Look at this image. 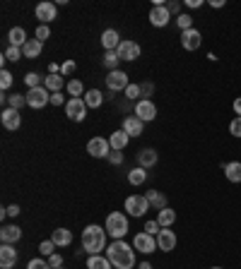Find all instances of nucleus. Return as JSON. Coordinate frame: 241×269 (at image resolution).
Segmentation results:
<instances>
[{"label":"nucleus","instance_id":"obj_1","mask_svg":"<svg viewBox=\"0 0 241 269\" xmlns=\"http://www.w3.org/2000/svg\"><path fill=\"white\" fill-rule=\"evenodd\" d=\"M106 257L116 269H133L135 267V248L130 250L128 243L123 240H113L111 248L106 250Z\"/></svg>","mask_w":241,"mask_h":269},{"label":"nucleus","instance_id":"obj_2","mask_svg":"<svg viewBox=\"0 0 241 269\" xmlns=\"http://www.w3.org/2000/svg\"><path fill=\"white\" fill-rule=\"evenodd\" d=\"M106 229H102V226H87V229L82 231V250L89 255H99L102 250L106 248Z\"/></svg>","mask_w":241,"mask_h":269},{"label":"nucleus","instance_id":"obj_3","mask_svg":"<svg viewBox=\"0 0 241 269\" xmlns=\"http://www.w3.org/2000/svg\"><path fill=\"white\" fill-rule=\"evenodd\" d=\"M106 233L111 238H116V240H120V238L128 233V216L123 212H111L109 214V219H106Z\"/></svg>","mask_w":241,"mask_h":269},{"label":"nucleus","instance_id":"obj_4","mask_svg":"<svg viewBox=\"0 0 241 269\" xmlns=\"http://www.w3.org/2000/svg\"><path fill=\"white\" fill-rule=\"evenodd\" d=\"M24 96H27V106H29V108H36V111H39V108H44L46 103H51V92H48L46 87L29 89Z\"/></svg>","mask_w":241,"mask_h":269},{"label":"nucleus","instance_id":"obj_5","mask_svg":"<svg viewBox=\"0 0 241 269\" xmlns=\"http://www.w3.org/2000/svg\"><path fill=\"white\" fill-rule=\"evenodd\" d=\"M65 116L75 123H82L85 116H87V103L85 99H70V101L65 103Z\"/></svg>","mask_w":241,"mask_h":269},{"label":"nucleus","instance_id":"obj_6","mask_svg":"<svg viewBox=\"0 0 241 269\" xmlns=\"http://www.w3.org/2000/svg\"><path fill=\"white\" fill-rule=\"evenodd\" d=\"M133 248H135L137 253H145V255H150V253H154V250H159L157 248V238L154 236H150V233H137L135 238H133Z\"/></svg>","mask_w":241,"mask_h":269},{"label":"nucleus","instance_id":"obj_7","mask_svg":"<svg viewBox=\"0 0 241 269\" xmlns=\"http://www.w3.org/2000/svg\"><path fill=\"white\" fill-rule=\"evenodd\" d=\"M147 209H150V202H147L145 195H130V197L126 199V212H128L130 216H143Z\"/></svg>","mask_w":241,"mask_h":269},{"label":"nucleus","instance_id":"obj_8","mask_svg":"<svg viewBox=\"0 0 241 269\" xmlns=\"http://www.w3.org/2000/svg\"><path fill=\"white\" fill-rule=\"evenodd\" d=\"M109 151H111V144H109L106 137H92L87 142V154H92L94 159L109 156Z\"/></svg>","mask_w":241,"mask_h":269},{"label":"nucleus","instance_id":"obj_9","mask_svg":"<svg viewBox=\"0 0 241 269\" xmlns=\"http://www.w3.org/2000/svg\"><path fill=\"white\" fill-rule=\"evenodd\" d=\"M135 116L143 123H152L154 118H157V106H154L150 99H140V101L135 103Z\"/></svg>","mask_w":241,"mask_h":269},{"label":"nucleus","instance_id":"obj_10","mask_svg":"<svg viewBox=\"0 0 241 269\" xmlns=\"http://www.w3.org/2000/svg\"><path fill=\"white\" fill-rule=\"evenodd\" d=\"M118 60H137L140 58V43L135 41H120V46L116 48Z\"/></svg>","mask_w":241,"mask_h":269},{"label":"nucleus","instance_id":"obj_11","mask_svg":"<svg viewBox=\"0 0 241 269\" xmlns=\"http://www.w3.org/2000/svg\"><path fill=\"white\" fill-rule=\"evenodd\" d=\"M128 75L123 70H113L109 72V77H106V87L111 89V92H126L128 89Z\"/></svg>","mask_w":241,"mask_h":269},{"label":"nucleus","instance_id":"obj_12","mask_svg":"<svg viewBox=\"0 0 241 269\" xmlns=\"http://www.w3.org/2000/svg\"><path fill=\"white\" fill-rule=\"evenodd\" d=\"M34 15H36V19H39L41 24H48L53 22L58 15V8L53 5V3H48V0H44V3H39L36 5V10H34Z\"/></svg>","mask_w":241,"mask_h":269},{"label":"nucleus","instance_id":"obj_13","mask_svg":"<svg viewBox=\"0 0 241 269\" xmlns=\"http://www.w3.org/2000/svg\"><path fill=\"white\" fill-rule=\"evenodd\" d=\"M157 248L164 250V253H171L174 248H176V233L171 229H162L157 233Z\"/></svg>","mask_w":241,"mask_h":269},{"label":"nucleus","instance_id":"obj_14","mask_svg":"<svg viewBox=\"0 0 241 269\" xmlns=\"http://www.w3.org/2000/svg\"><path fill=\"white\" fill-rule=\"evenodd\" d=\"M203 43V34L198 29H188V32H181V46L186 51H198Z\"/></svg>","mask_w":241,"mask_h":269},{"label":"nucleus","instance_id":"obj_15","mask_svg":"<svg viewBox=\"0 0 241 269\" xmlns=\"http://www.w3.org/2000/svg\"><path fill=\"white\" fill-rule=\"evenodd\" d=\"M0 120H3V127L10 130V132L19 130V125H22V116H19V111H15V108H5L3 116H0Z\"/></svg>","mask_w":241,"mask_h":269},{"label":"nucleus","instance_id":"obj_16","mask_svg":"<svg viewBox=\"0 0 241 269\" xmlns=\"http://www.w3.org/2000/svg\"><path fill=\"white\" fill-rule=\"evenodd\" d=\"M169 19H171V12L167 10V5H154L150 10V24L152 27H167Z\"/></svg>","mask_w":241,"mask_h":269},{"label":"nucleus","instance_id":"obj_17","mask_svg":"<svg viewBox=\"0 0 241 269\" xmlns=\"http://www.w3.org/2000/svg\"><path fill=\"white\" fill-rule=\"evenodd\" d=\"M15 264H17V250H15V245L3 243V248H0V269H12Z\"/></svg>","mask_w":241,"mask_h":269},{"label":"nucleus","instance_id":"obj_18","mask_svg":"<svg viewBox=\"0 0 241 269\" xmlns=\"http://www.w3.org/2000/svg\"><path fill=\"white\" fill-rule=\"evenodd\" d=\"M143 127H145V123L137 118V116H128V118L123 120V127H120V130L128 134V137H140V134H143Z\"/></svg>","mask_w":241,"mask_h":269},{"label":"nucleus","instance_id":"obj_19","mask_svg":"<svg viewBox=\"0 0 241 269\" xmlns=\"http://www.w3.org/2000/svg\"><path fill=\"white\" fill-rule=\"evenodd\" d=\"M19 238H22V229L19 226H3L0 229V240L8 243V245H15Z\"/></svg>","mask_w":241,"mask_h":269},{"label":"nucleus","instance_id":"obj_20","mask_svg":"<svg viewBox=\"0 0 241 269\" xmlns=\"http://www.w3.org/2000/svg\"><path fill=\"white\" fill-rule=\"evenodd\" d=\"M120 36H118V32L116 29H106L104 34H102V46L106 48V51H116V48L120 46Z\"/></svg>","mask_w":241,"mask_h":269},{"label":"nucleus","instance_id":"obj_21","mask_svg":"<svg viewBox=\"0 0 241 269\" xmlns=\"http://www.w3.org/2000/svg\"><path fill=\"white\" fill-rule=\"evenodd\" d=\"M222 171H225V175H227V181L229 183H241V161L222 164Z\"/></svg>","mask_w":241,"mask_h":269},{"label":"nucleus","instance_id":"obj_22","mask_svg":"<svg viewBox=\"0 0 241 269\" xmlns=\"http://www.w3.org/2000/svg\"><path fill=\"white\" fill-rule=\"evenodd\" d=\"M157 221H159L162 229H171L174 221H176V212H174L171 207H164V209H159V214H157Z\"/></svg>","mask_w":241,"mask_h":269},{"label":"nucleus","instance_id":"obj_23","mask_svg":"<svg viewBox=\"0 0 241 269\" xmlns=\"http://www.w3.org/2000/svg\"><path fill=\"white\" fill-rule=\"evenodd\" d=\"M51 240L56 243V248H68L72 243V231L56 229V231H53V236H51Z\"/></svg>","mask_w":241,"mask_h":269},{"label":"nucleus","instance_id":"obj_24","mask_svg":"<svg viewBox=\"0 0 241 269\" xmlns=\"http://www.w3.org/2000/svg\"><path fill=\"white\" fill-rule=\"evenodd\" d=\"M44 87H46L51 94H58V92L65 87L63 75H48V77H44Z\"/></svg>","mask_w":241,"mask_h":269},{"label":"nucleus","instance_id":"obj_25","mask_svg":"<svg viewBox=\"0 0 241 269\" xmlns=\"http://www.w3.org/2000/svg\"><path fill=\"white\" fill-rule=\"evenodd\" d=\"M128 140H130V137L123 132V130H116V132L109 137V144H111L113 151H123V149H126V144H128Z\"/></svg>","mask_w":241,"mask_h":269},{"label":"nucleus","instance_id":"obj_26","mask_svg":"<svg viewBox=\"0 0 241 269\" xmlns=\"http://www.w3.org/2000/svg\"><path fill=\"white\" fill-rule=\"evenodd\" d=\"M137 164H140V168H152L154 164H157V151L143 149L140 154H137Z\"/></svg>","mask_w":241,"mask_h":269},{"label":"nucleus","instance_id":"obj_27","mask_svg":"<svg viewBox=\"0 0 241 269\" xmlns=\"http://www.w3.org/2000/svg\"><path fill=\"white\" fill-rule=\"evenodd\" d=\"M8 39H10V46H17V48H22L24 43H27V32H24L22 27H15V29H10L8 34Z\"/></svg>","mask_w":241,"mask_h":269},{"label":"nucleus","instance_id":"obj_28","mask_svg":"<svg viewBox=\"0 0 241 269\" xmlns=\"http://www.w3.org/2000/svg\"><path fill=\"white\" fill-rule=\"evenodd\" d=\"M41 48H44V43L39 39H29L22 46V53H24V58H36L41 53Z\"/></svg>","mask_w":241,"mask_h":269},{"label":"nucleus","instance_id":"obj_29","mask_svg":"<svg viewBox=\"0 0 241 269\" xmlns=\"http://www.w3.org/2000/svg\"><path fill=\"white\" fill-rule=\"evenodd\" d=\"M113 264L109 262V257H102V255H89L87 260V269H111Z\"/></svg>","mask_w":241,"mask_h":269},{"label":"nucleus","instance_id":"obj_30","mask_svg":"<svg viewBox=\"0 0 241 269\" xmlns=\"http://www.w3.org/2000/svg\"><path fill=\"white\" fill-rule=\"evenodd\" d=\"M104 101V94L99 92V89H89L87 94H85V103H87V108H99Z\"/></svg>","mask_w":241,"mask_h":269},{"label":"nucleus","instance_id":"obj_31","mask_svg":"<svg viewBox=\"0 0 241 269\" xmlns=\"http://www.w3.org/2000/svg\"><path fill=\"white\" fill-rule=\"evenodd\" d=\"M145 197H147L150 207H157V209H164V207H167V197H164V192H159V190H150Z\"/></svg>","mask_w":241,"mask_h":269},{"label":"nucleus","instance_id":"obj_32","mask_svg":"<svg viewBox=\"0 0 241 269\" xmlns=\"http://www.w3.org/2000/svg\"><path fill=\"white\" fill-rule=\"evenodd\" d=\"M147 181V168H133V171H130L128 173V183L130 185H143V183Z\"/></svg>","mask_w":241,"mask_h":269},{"label":"nucleus","instance_id":"obj_33","mask_svg":"<svg viewBox=\"0 0 241 269\" xmlns=\"http://www.w3.org/2000/svg\"><path fill=\"white\" fill-rule=\"evenodd\" d=\"M68 94H70V99H80L85 94V87H82L80 79H70L68 82Z\"/></svg>","mask_w":241,"mask_h":269},{"label":"nucleus","instance_id":"obj_34","mask_svg":"<svg viewBox=\"0 0 241 269\" xmlns=\"http://www.w3.org/2000/svg\"><path fill=\"white\" fill-rule=\"evenodd\" d=\"M22 106H27V96H22V94L8 96V108H15V111H19Z\"/></svg>","mask_w":241,"mask_h":269},{"label":"nucleus","instance_id":"obj_35","mask_svg":"<svg viewBox=\"0 0 241 269\" xmlns=\"http://www.w3.org/2000/svg\"><path fill=\"white\" fill-rule=\"evenodd\" d=\"M176 24H178V29H181V32H188V29H193V17L191 15H178Z\"/></svg>","mask_w":241,"mask_h":269},{"label":"nucleus","instance_id":"obj_36","mask_svg":"<svg viewBox=\"0 0 241 269\" xmlns=\"http://www.w3.org/2000/svg\"><path fill=\"white\" fill-rule=\"evenodd\" d=\"M10 87H12V72L0 70V89H3V92H8Z\"/></svg>","mask_w":241,"mask_h":269},{"label":"nucleus","instance_id":"obj_37","mask_svg":"<svg viewBox=\"0 0 241 269\" xmlns=\"http://www.w3.org/2000/svg\"><path fill=\"white\" fill-rule=\"evenodd\" d=\"M104 65L109 68V70H116V65H118V56H116V51H106V56H104Z\"/></svg>","mask_w":241,"mask_h":269},{"label":"nucleus","instance_id":"obj_38","mask_svg":"<svg viewBox=\"0 0 241 269\" xmlns=\"http://www.w3.org/2000/svg\"><path fill=\"white\" fill-rule=\"evenodd\" d=\"M48 36H51V29H48V24H39V27H36V34H34V39H39L41 43H44Z\"/></svg>","mask_w":241,"mask_h":269},{"label":"nucleus","instance_id":"obj_39","mask_svg":"<svg viewBox=\"0 0 241 269\" xmlns=\"http://www.w3.org/2000/svg\"><path fill=\"white\" fill-rule=\"evenodd\" d=\"M3 56H5V60H19V58L24 56V53H22V48H17V46H10L8 51H5V53H3Z\"/></svg>","mask_w":241,"mask_h":269},{"label":"nucleus","instance_id":"obj_40","mask_svg":"<svg viewBox=\"0 0 241 269\" xmlns=\"http://www.w3.org/2000/svg\"><path fill=\"white\" fill-rule=\"evenodd\" d=\"M24 82H27V87L29 89H36V87H41V77L36 75V72H29L27 77H24Z\"/></svg>","mask_w":241,"mask_h":269},{"label":"nucleus","instance_id":"obj_41","mask_svg":"<svg viewBox=\"0 0 241 269\" xmlns=\"http://www.w3.org/2000/svg\"><path fill=\"white\" fill-rule=\"evenodd\" d=\"M159 231H162V226H159V221H157V219H152V221L145 223V233H150V236H157Z\"/></svg>","mask_w":241,"mask_h":269},{"label":"nucleus","instance_id":"obj_42","mask_svg":"<svg viewBox=\"0 0 241 269\" xmlns=\"http://www.w3.org/2000/svg\"><path fill=\"white\" fill-rule=\"evenodd\" d=\"M229 132H232L234 137H241V116H236V118L229 123Z\"/></svg>","mask_w":241,"mask_h":269},{"label":"nucleus","instance_id":"obj_43","mask_svg":"<svg viewBox=\"0 0 241 269\" xmlns=\"http://www.w3.org/2000/svg\"><path fill=\"white\" fill-rule=\"evenodd\" d=\"M75 68H77V65H75V60H65V63L61 65V75H63V77H68V75H72V72H75Z\"/></svg>","mask_w":241,"mask_h":269},{"label":"nucleus","instance_id":"obj_44","mask_svg":"<svg viewBox=\"0 0 241 269\" xmlns=\"http://www.w3.org/2000/svg\"><path fill=\"white\" fill-rule=\"evenodd\" d=\"M126 96H128L130 101H133V99H137V96H143V92H140V84H128V89H126Z\"/></svg>","mask_w":241,"mask_h":269},{"label":"nucleus","instance_id":"obj_45","mask_svg":"<svg viewBox=\"0 0 241 269\" xmlns=\"http://www.w3.org/2000/svg\"><path fill=\"white\" fill-rule=\"evenodd\" d=\"M53 248H56L53 240H44V243L39 245V250H41V255H48V257H51V255H53Z\"/></svg>","mask_w":241,"mask_h":269},{"label":"nucleus","instance_id":"obj_46","mask_svg":"<svg viewBox=\"0 0 241 269\" xmlns=\"http://www.w3.org/2000/svg\"><path fill=\"white\" fill-rule=\"evenodd\" d=\"M27 269H53L48 262H44V260H32L29 264H27Z\"/></svg>","mask_w":241,"mask_h":269},{"label":"nucleus","instance_id":"obj_47","mask_svg":"<svg viewBox=\"0 0 241 269\" xmlns=\"http://www.w3.org/2000/svg\"><path fill=\"white\" fill-rule=\"evenodd\" d=\"M48 264H51L53 269H56V267H63V257H61L58 253H53L51 257H48Z\"/></svg>","mask_w":241,"mask_h":269},{"label":"nucleus","instance_id":"obj_48","mask_svg":"<svg viewBox=\"0 0 241 269\" xmlns=\"http://www.w3.org/2000/svg\"><path fill=\"white\" fill-rule=\"evenodd\" d=\"M140 92H143V96H150L154 92V84L152 82H143V84H140Z\"/></svg>","mask_w":241,"mask_h":269},{"label":"nucleus","instance_id":"obj_49","mask_svg":"<svg viewBox=\"0 0 241 269\" xmlns=\"http://www.w3.org/2000/svg\"><path fill=\"white\" fill-rule=\"evenodd\" d=\"M17 214H19V207L17 205H10L3 209V216H17Z\"/></svg>","mask_w":241,"mask_h":269},{"label":"nucleus","instance_id":"obj_50","mask_svg":"<svg viewBox=\"0 0 241 269\" xmlns=\"http://www.w3.org/2000/svg\"><path fill=\"white\" fill-rule=\"evenodd\" d=\"M109 159H111V164H116V166H118V164H123V154H120V151H111V154H109Z\"/></svg>","mask_w":241,"mask_h":269},{"label":"nucleus","instance_id":"obj_51","mask_svg":"<svg viewBox=\"0 0 241 269\" xmlns=\"http://www.w3.org/2000/svg\"><path fill=\"white\" fill-rule=\"evenodd\" d=\"M51 103H53V106H61V103H68V101H65L63 94L58 92V94H51Z\"/></svg>","mask_w":241,"mask_h":269},{"label":"nucleus","instance_id":"obj_52","mask_svg":"<svg viewBox=\"0 0 241 269\" xmlns=\"http://www.w3.org/2000/svg\"><path fill=\"white\" fill-rule=\"evenodd\" d=\"M186 5L191 10H198V8H203V0H186Z\"/></svg>","mask_w":241,"mask_h":269},{"label":"nucleus","instance_id":"obj_53","mask_svg":"<svg viewBox=\"0 0 241 269\" xmlns=\"http://www.w3.org/2000/svg\"><path fill=\"white\" fill-rule=\"evenodd\" d=\"M167 10L171 12V15H176L178 10H181V5H178V3H169V5H167Z\"/></svg>","mask_w":241,"mask_h":269},{"label":"nucleus","instance_id":"obj_54","mask_svg":"<svg viewBox=\"0 0 241 269\" xmlns=\"http://www.w3.org/2000/svg\"><path fill=\"white\" fill-rule=\"evenodd\" d=\"M48 72H51V75H61V65L51 63V65H48Z\"/></svg>","mask_w":241,"mask_h":269},{"label":"nucleus","instance_id":"obj_55","mask_svg":"<svg viewBox=\"0 0 241 269\" xmlns=\"http://www.w3.org/2000/svg\"><path fill=\"white\" fill-rule=\"evenodd\" d=\"M234 113L241 116V96H239V99H234Z\"/></svg>","mask_w":241,"mask_h":269},{"label":"nucleus","instance_id":"obj_56","mask_svg":"<svg viewBox=\"0 0 241 269\" xmlns=\"http://www.w3.org/2000/svg\"><path fill=\"white\" fill-rule=\"evenodd\" d=\"M210 5H212V8H222V5H225V0H212Z\"/></svg>","mask_w":241,"mask_h":269},{"label":"nucleus","instance_id":"obj_57","mask_svg":"<svg viewBox=\"0 0 241 269\" xmlns=\"http://www.w3.org/2000/svg\"><path fill=\"white\" fill-rule=\"evenodd\" d=\"M140 269H152V264H150V262H143V264H140Z\"/></svg>","mask_w":241,"mask_h":269},{"label":"nucleus","instance_id":"obj_58","mask_svg":"<svg viewBox=\"0 0 241 269\" xmlns=\"http://www.w3.org/2000/svg\"><path fill=\"white\" fill-rule=\"evenodd\" d=\"M210 269H225V267H210Z\"/></svg>","mask_w":241,"mask_h":269},{"label":"nucleus","instance_id":"obj_59","mask_svg":"<svg viewBox=\"0 0 241 269\" xmlns=\"http://www.w3.org/2000/svg\"><path fill=\"white\" fill-rule=\"evenodd\" d=\"M56 269H61V267H56Z\"/></svg>","mask_w":241,"mask_h":269}]
</instances>
